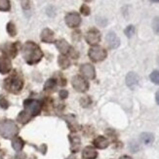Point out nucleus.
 I'll list each match as a JSON object with an SVG mask.
<instances>
[{"label": "nucleus", "mask_w": 159, "mask_h": 159, "mask_svg": "<svg viewBox=\"0 0 159 159\" xmlns=\"http://www.w3.org/2000/svg\"><path fill=\"white\" fill-rule=\"evenodd\" d=\"M24 58L29 64H35L40 61L43 54L41 52L40 48L34 44L33 42H26L24 46Z\"/></svg>", "instance_id": "f257e3e1"}, {"label": "nucleus", "mask_w": 159, "mask_h": 159, "mask_svg": "<svg viewBox=\"0 0 159 159\" xmlns=\"http://www.w3.org/2000/svg\"><path fill=\"white\" fill-rule=\"evenodd\" d=\"M18 132V127L12 121H1L0 122V134L5 138H12Z\"/></svg>", "instance_id": "f03ea898"}, {"label": "nucleus", "mask_w": 159, "mask_h": 159, "mask_svg": "<svg viewBox=\"0 0 159 159\" xmlns=\"http://www.w3.org/2000/svg\"><path fill=\"white\" fill-rule=\"evenodd\" d=\"M25 110L24 112L20 113V115H22V116L26 115L27 117H29V115L30 116L36 115L40 111L41 105H40V102H37V101L30 100V101L25 102Z\"/></svg>", "instance_id": "7ed1b4c3"}, {"label": "nucleus", "mask_w": 159, "mask_h": 159, "mask_svg": "<svg viewBox=\"0 0 159 159\" xmlns=\"http://www.w3.org/2000/svg\"><path fill=\"white\" fill-rule=\"evenodd\" d=\"M107 51L100 46H94L89 50V57L94 61H101L107 58Z\"/></svg>", "instance_id": "20e7f679"}, {"label": "nucleus", "mask_w": 159, "mask_h": 159, "mask_svg": "<svg viewBox=\"0 0 159 159\" xmlns=\"http://www.w3.org/2000/svg\"><path fill=\"white\" fill-rule=\"evenodd\" d=\"M86 41L90 45H97L101 41V33L98 30H90L86 34Z\"/></svg>", "instance_id": "39448f33"}, {"label": "nucleus", "mask_w": 159, "mask_h": 159, "mask_svg": "<svg viewBox=\"0 0 159 159\" xmlns=\"http://www.w3.org/2000/svg\"><path fill=\"white\" fill-rule=\"evenodd\" d=\"M66 23L70 27H77L81 23V18L77 13H70L66 16Z\"/></svg>", "instance_id": "423d86ee"}, {"label": "nucleus", "mask_w": 159, "mask_h": 159, "mask_svg": "<svg viewBox=\"0 0 159 159\" xmlns=\"http://www.w3.org/2000/svg\"><path fill=\"white\" fill-rule=\"evenodd\" d=\"M106 40H107L109 48H111V49H116V48H118L120 45V39L116 35V33L113 31H109L107 34Z\"/></svg>", "instance_id": "0eeeda50"}, {"label": "nucleus", "mask_w": 159, "mask_h": 159, "mask_svg": "<svg viewBox=\"0 0 159 159\" xmlns=\"http://www.w3.org/2000/svg\"><path fill=\"white\" fill-rule=\"evenodd\" d=\"M140 82V77L136 72L131 71L127 74L126 76V84L130 89H135L138 85H139Z\"/></svg>", "instance_id": "6e6552de"}, {"label": "nucleus", "mask_w": 159, "mask_h": 159, "mask_svg": "<svg viewBox=\"0 0 159 159\" xmlns=\"http://www.w3.org/2000/svg\"><path fill=\"white\" fill-rule=\"evenodd\" d=\"M72 84H73V87L79 92H84L88 89V83L81 76L74 77L72 79Z\"/></svg>", "instance_id": "1a4fd4ad"}, {"label": "nucleus", "mask_w": 159, "mask_h": 159, "mask_svg": "<svg viewBox=\"0 0 159 159\" xmlns=\"http://www.w3.org/2000/svg\"><path fill=\"white\" fill-rule=\"evenodd\" d=\"M81 73L83 74V76L89 78V79H93L95 78V75H96V71H95V68L93 66L89 65V64H85L83 65L80 68Z\"/></svg>", "instance_id": "9d476101"}, {"label": "nucleus", "mask_w": 159, "mask_h": 159, "mask_svg": "<svg viewBox=\"0 0 159 159\" xmlns=\"http://www.w3.org/2000/svg\"><path fill=\"white\" fill-rule=\"evenodd\" d=\"M11 70V61L7 58L0 57V72L7 73Z\"/></svg>", "instance_id": "9b49d317"}, {"label": "nucleus", "mask_w": 159, "mask_h": 159, "mask_svg": "<svg viewBox=\"0 0 159 159\" xmlns=\"http://www.w3.org/2000/svg\"><path fill=\"white\" fill-rule=\"evenodd\" d=\"M56 45H57V47H58V49L63 53V54H67L68 52L70 51V44H68L66 40H64V39H61V40H59V41H57L56 42Z\"/></svg>", "instance_id": "f8f14e48"}, {"label": "nucleus", "mask_w": 159, "mask_h": 159, "mask_svg": "<svg viewBox=\"0 0 159 159\" xmlns=\"http://www.w3.org/2000/svg\"><path fill=\"white\" fill-rule=\"evenodd\" d=\"M41 39L44 42H47V43H50L54 40V32L49 30V29H45L42 33H41Z\"/></svg>", "instance_id": "ddd939ff"}, {"label": "nucleus", "mask_w": 159, "mask_h": 159, "mask_svg": "<svg viewBox=\"0 0 159 159\" xmlns=\"http://www.w3.org/2000/svg\"><path fill=\"white\" fill-rule=\"evenodd\" d=\"M140 138H141L142 143L147 144V146H149V144H151L154 141V136L151 133H143Z\"/></svg>", "instance_id": "4468645a"}, {"label": "nucleus", "mask_w": 159, "mask_h": 159, "mask_svg": "<svg viewBox=\"0 0 159 159\" xmlns=\"http://www.w3.org/2000/svg\"><path fill=\"white\" fill-rule=\"evenodd\" d=\"M94 144L99 148H106L108 146V141L106 139L105 137H98L94 141Z\"/></svg>", "instance_id": "2eb2a0df"}, {"label": "nucleus", "mask_w": 159, "mask_h": 159, "mask_svg": "<svg viewBox=\"0 0 159 159\" xmlns=\"http://www.w3.org/2000/svg\"><path fill=\"white\" fill-rule=\"evenodd\" d=\"M83 156L87 159H95L97 157V151L93 148H86L83 151Z\"/></svg>", "instance_id": "dca6fc26"}, {"label": "nucleus", "mask_w": 159, "mask_h": 159, "mask_svg": "<svg viewBox=\"0 0 159 159\" xmlns=\"http://www.w3.org/2000/svg\"><path fill=\"white\" fill-rule=\"evenodd\" d=\"M22 88V82L18 79H12L11 80V84L9 89L12 91H19V90Z\"/></svg>", "instance_id": "f3484780"}, {"label": "nucleus", "mask_w": 159, "mask_h": 159, "mask_svg": "<svg viewBox=\"0 0 159 159\" xmlns=\"http://www.w3.org/2000/svg\"><path fill=\"white\" fill-rule=\"evenodd\" d=\"M124 33H125V35L127 37L131 38L135 34V26L132 25H128L126 29H125V30H124Z\"/></svg>", "instance_id": "a211bd4d"}, {"label": "nucleus", "mask_w": 159, "mask_h": 159, "mask_svg": "<svg viewBox=\"0 0 159 159\" xmlns=\"http://www.w3.org/2000/svg\"><path fill=\"white\" fill-rule=\"evenodd\" d=\"M149 78L154 83V84L159 85V71L158 70H154V71L151 72L149 75Z\"/></svg>", "instance_id": "6ab92c4d"}, {"label": "nucleus", "mask_w": 159, "mask_h": 159, "mask_svg": "<svg viewBox=\"0 0 159 159\" xmlns=\"http://www.w3.org/2000/svg\"><path fill=\"white\" fill-rule=\"evenodd\" d=\"M13 148H15L16 150H20V149H22L23 146H24V143L23 141L20 139V138H17V139H15L13 141Z\"/></svg>", "instance_id": "aec40b11"}, {"label": "nucleus", "mask_w": 159, "mask_h": 159, "mask_svg": "<svg viewBox=\"0 0 159 159\" xmlns=\"http://www.w3.org/2000/svg\"><path fill=\"white\" fill-rule=\"evenodd\" d=\"M0 10L1 11H9L10 10L9 0H0Z\"/></svg>", "instance_id": "412c9836"}, {"label": "nucleus", "mask_w": 159, "mask_h": 159, "mask_svg": "<svg viewBox=\"0 0 159 159\" xmlns=\"http://www.w3.org/2000/svg\"><path fill=\"white\" fill-rule=\"evenodd\" d=\"M59 64L63 68H66V67H67L68 66H70V61H68L66 57L61 56L59 58Z\"/></svg>", "instance_id": "4be33fe9"}, {"label": "nucleus", "mask_w": 159, "mask_h": 159, "mask_svg": "<svg viewBox=\"0 0 159 159\" xmlns=\"http://www.w3.org/2000/svg\"><path fill=\"white\" fill-rule=\"evenodd\" d=\"M7 31H8L9 34H10V35H12V36L16 35L17 30H16V27H15V25H14V24L9 23L8 25H7Z\"/></svg>", "instance_id": "5701e85b"}, {"label": "nucleus", "mask_w": 159, "mask_h": 159, "mask_svg": "<svg viewBox=\"0 0 159 159\" xmlns=\"http://www.w3.org/2000/svg\"><path fill=\"white\" fill-rule=\"evenodd\" d=\"M152 29L154 32L159 33V17H155L152 20Z\"/></svg>", "instance_id": "b1692460"}, {"label": "nucleus", "mask_w": 159, "mask_h": 159, "mask_svg": "<svg viewBox=\"0 0 159 159\" xmlns=\"http://www.w3.org/2000/svg\"><path fill=\"white\" fill-rule=\"evenodd\" d=\"M81 13L83 14V15H85V16H88L89 14H90V8L87 6V5H83L81 7Z\"/></svg>", "instance_id": "393cba45"}, {"label": "nucleus", "mask_w": 159, "mask_h": 159, "mask_svg": "<svg viewBox=\"0 0 159 159\" xmlns=\"http://www.w3.org/2000/svg\"><path fill=\"white\" fill-rule=\"evenodd\" d=\"M22 5L25 9L30 8V1L29 0H22Z\"/></svg>", "instance_id": "a878e982"}, {"label": "nucleus", "mask_w": 159, "mask_h": 159, "mask_svg": "<svg viewBox=\"0 0 159 159\" xmlns=\"http://www.w3.org/2000/svg\"><path fill=\"white\" fill-rule=\"evenodd\" d=\"M60 96L61 97V99H65L66 97L67 96V92H66V91H61V92L60 93Z\"/></svg>", "instance_id": "bb28decb"}, {"label": "nucleus", "mask_w": 159, "mask_h": 159, "mask_svg": "<svg viewBox=\"0 0 159 159\" xmlns=\"http://www.w3.org/2000/svg\"><path fill=\"white\" fill-rule=\"evenodd\" d=\"M155 100H156V102H157V105H159V90L156 92L155 94Z\"/></svg>", "instance_id": "cd10ccee"}, {"label": "nucleus", "mask_w": 159, "mask_h": 159, "mask_svg": "<svg viewBox=\"0 0 159 159\" xmlns=\"http://www.w3.org/2000/svg\"><path fill=\"white\" fill-rule=\"evenodd\" d=\"M119 159H132L130 156H127V155H124V156H122V157H120Z\"/></svg>", "instance_id": "c85d7f7f"}, {"label": "nucleus", "mask_w": 159, "mask_h": 159, "mask_svg": "<svg viewBox=\"0 0 159 159\" xmlns=\"http://www.w3.org/2000/svg\"><path fill=\"white\" fill-rule=\"evenodd\" d=\"M151 2H155V3H157V2H159V0H150Z\"/></svg>", "instance_id": "c756f323"}, {"label": "nucleus", "mask_w": 159, "mask_h": 159, "mask_svg": "<svg viewBox=\"0 0 159 159\" xmlns=\"http://www.w3.org/2000/svg\"><path fill=\"white\" fill-rule=\"evenodd\" d=\"M84 1H86V2H91L92 0H84Z\"/></svg>", "instance_id": "7c9ffc66"}]
</instances>
